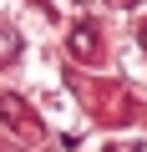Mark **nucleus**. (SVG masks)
Wrapping results in <instances>:
<instances>
[{
	"instance_id": "f257e3e1",
	"label": "nucleus",
	"mask_w": 147,
	"mask_h": 152,
	"mask_svg": "<svg viewBox=\"0 0 147 152\" xmlns=\"http://www.w3.org/2000/svg\"><path fill=\"white\" fill-rule=\"evenodd\" d=\"M142 152H147V147H142Z\"/></svg>"
}]
</instances>
